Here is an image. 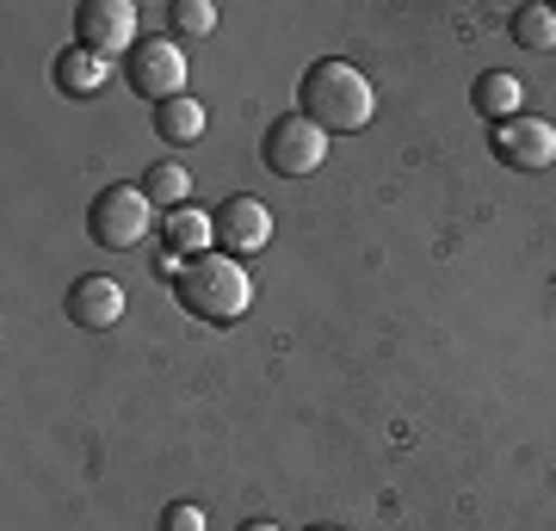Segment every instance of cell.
I'll list each match as a JSON object with an SVG mask.
<instances>
[{"label":"cell","mask_w":556,"mask_h":531,"mask_svg":"<svg viewBox=\"0 0 556 531\" xmlns=\"http://www.w3.org/2000/svg\"><path fill=\"white\" fill-rule=\"evenodd\" d=\"M309 531H340V526H309Z\"/></svg>","instance_id":"d6986e66"},{"label":"cell","mask_w":556,"mask_h":531,"mask_svg":"<svg viewBox=\"0 0 556 531\" xmlns=\"http://www.w3.org/2000/svg\"><path fill=\"white\" fill-rule=\"evenodd\" d=\"M75 43L93 56L118 62L137 50V7L130 0H80L75 7Z\"/></svg>","instance_id":"8992f818"},{"label":"cell","mask_w":556,"mask_h":531,"mask_svg":"<svg viewBox=\"0 0 556 531\" xmlns=\"http://www.w3.org/2000/svg\"><path fill=\"white\" fill-rule=\"evenodd\" d=\"M142 192H149V204H161V217H167V211H186V198H192V174H186L179 161H155V167L142 174Z\"/></svg>","instance_id":"9a60e30c"},{"label":"cell","mask_w":556,"mask_h":531,"mask_svg":"<svg viewBox=\"0 0 556 531\" xmlns=\"http://www.w3.org/2000/svg\"><path fill=\"white\" fill-rule=\"evenodd\" d=\"M124 315V285L105 273H87L68 285V321L75 328H87V334H112Z\"/></svg>","instance_id":"9c48e42d"},{"label":"cell","mask_w":556,"mask_h":531,"mask_svg":"<svg viewBox=\"0 0 556 531\" xmlns=\"http://www.w3.org/2000/svg\"><path fill=\"white\" fill-rule=\"evenodd\" d=\"M149 217H155V204H149L142 186H105L87 204V236L100 241V248H112V254H124V248H142Z\"/></svg>","instance_id":"3957f363"},{"label":"cell","mask_w":556,"mask_h":531,"mask_svg":"<svg viewBox=\"0 0 556 531\" xmlns=\"http://www.w3.org/2000/svg\"><path fill=\"white\" fill-rule=\"evenodd\" d=\"M211 229H217V254H260L266 241H273V211L260 204V198L236 192L223 198L217 211H211Z\"/></svg>","instance_id":"52a82bcc"},{"label":"cell","mask_w":556,"mask_h":531,"mask_svg":"<svg viewBox=\"0 0 556 531\" xmlns=\"http://www.w3.org/2000/svg\"><path fill=\"white\" fill-rule=\"evenodd\" d=\"M155 137L174 142V149L199 142L204 137V105L192 93H179V99H167V105H155Z\"/></svg>","instance_id":"4fadbf2b"},{"label":"cell","mask_w":556,"mask_h":531,"mask_svg":"<svg viewBox=\"0 0 556 531\" xmlns=\"http://www.w3.org/2000/svg\"><path fill=\"white\" fill-rule=\"evenodd\" d=\"M124 87L142 93L149 105L179 99L186 93V50L174 38H137V50L124 56Z\"/></svg>","instance_id":"5b68a950"},{"label":"cell","mask_w":556,"mask_h":531,"mask_svg":"<svg viewBox=\"0 0 556 531\" xmlns=\"http://www.w3.org/2000/svg\"><path fill=\"white\" fill-rule=\"evenodd\" d=\"M260 155H266V167H273L278 179H309L321 161H328V130H316L303 112H285V118L266 124Z\"/></svg>","instance_id":"277c9868"},{"label":"cell","mask_w":556,"mask_h":531,"mask_svg":"<svg viewBox=\"0 0 556 531\" xmlns=\"http://www.w3.org/2000/svg\"><path fill=\"white\" fill-rule=\"evenodd\" d=\"M161 531H211L199 501H174V507H161Z\"/></svg>","instance_id":"e0dca14e"},{"label":"cell","mask_w":556,"mask_h":531,"mask_svg":"<svg viewBox=\"0 0 556 531\" xmlns=\"http://www.w3.org/2000/svg\"><path fill=\"white\" fill-rule=\"evenodd\" d=\"M495 161L501 167H519V174H544L556 161V124L526 118V112L495 124Z\"/></svg>","instance_id":"ba28073f"},{"label":"cell","mask_w":556,"mask_h":531,"mask_svg":"<svg viewBox=\"0 0 556 531\" xmlns=\"http://www.w3.org/2000/svg\"><path fill=\"white\" fill-rule=\"evenodd\" d=\"M56 87L68 99H93V93L112 87V62L93 56V50H80V43H68V50L56 56Z\"/></svg>","instance_id":"30bf717a"},{"label":"cell","mask_w":556,"mask_h":531,"mask_svg":"<svg viewBox=\"0 0 556 531\" xmlns=\"http://www.w3.org/2000/svg\"><path fill=\"white\" fill-rule=\"evenodd\" d=\"M507 31H514L519 50H556V7L551 0H526V7H514Z\"/></svg>","instance_id":"5bb4252c"},{"label":"cell","mask_w":556,"mask_h":531,"mask_svg":"<svg viewBox=\"0 0 556 531\" xmlns=\"http://www.w3.org/2000/svg\"><path fill=\"white\" fill-rule=\"evenodd\" d=\"M298 112L316 124V130H328V137H353V130L371 124L378 93H371V80L358 75V62L321 56V62H309V75H303V87H298Z\"/></svg>","instance_id":"6da1fadb"},{"label":"cell","mask_w":556,"mask_h":531,"mask_svg":"<svg viewBox=\"0 0 556 531\" xmlns=\"http://www.w3.org/2000/svg\"><path fill=\"white\" fill-rule=\"evenodd\" d=\"M161 241L174 248V254H186V260H199V254H211L217 248V229H211V211H167L161 217Z\"/></svg>","instance_id":"8fae6325"},{"label":"cell","mask_w":556,"mask_h":531,"mask_svg":"<svg viewBox=\"0 0 556 531\" xmlns=\"http://www.w3.org/2000/svg\"><path fill=\"white\" fill-rule=\"evenodd\" d=\"M519 93H526V80H519V75H507V68H489V75L470 87V105H477L489 124H507V118H519Z\"/></svg>","instance_id":"7c38bea8"},{"label":"cell","mask_w":556,"mask_h":531,"mask_svg":"<svg viewBox=\"0 0 556 531\" xmlns=\"http://www.w3.org/2000/svg\"><path fill=\"white\" fill-rule=\"evenodd\" d=\"M241 531H278V526H273V519H248Z\"/></svg>","instance_id":"ac0fdd59"},{"label":"cell","mask_w":556,"mask_h":531,"mask_svg":"<svg viewBox=\"0 0 556 531\" xmlns=\"http://www.w3.org/2000/svg\"><path fill=\"white\" fill-rule=\"evenodd\" d=\"M174 296L179 309L192 315V321H211V328H229V321H241L248 315V303H254V278L241 273L236 254H199L186 260V273L174 278Z\"/></svg>","instance_id":"7a4b0ae2"},{"label":"cell","mask_w":556,"mask_h":531,"mask_svg":"<svg viewBox=\"0 0 556 531\" xmlns=\"http://www.w3.org/2000/svg\"><path fill=\"white\" fill-rule=\"evenodd\" d=\"M167 31L174 38H211L217 31V7L211 0H174L167 7Z\"/></svg>","instance_id":"2e32d148"}]
</instances>
